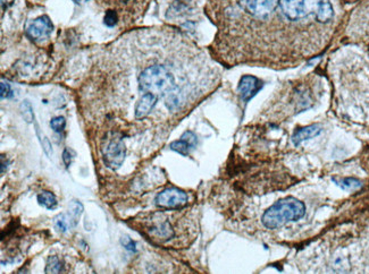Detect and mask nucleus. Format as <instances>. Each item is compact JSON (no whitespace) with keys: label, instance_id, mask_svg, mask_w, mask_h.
Wrapping results in <instances>:
<instances>
[{"label":"nucleus","instance_id":"obj_21","mask_svg":"<svg viewBox=\"0 0 369 274\" xmlns=\"http://www.w3.org/2000/svg\"><path fill=\"white\" fill-rule=\"evenodd\" d=\"M22 111H23V116H24L25 120H27L28 122H32V120H33V112H32V109H31V106H30V104L28 106V108L25 109V110L22 109Z\"/></svg>","mask_w":369,"mask_h":274},{"label":"nucleus","instance_id":"obj_7","mask_svg":"<svg viewBox=\"0 0 369 274\" xmlns=\"http://www.w3.org/2000/svg\"><path fill=\"white\" fill-rule=\"evenodd\" d=\"M263 88V82L259 80L255 76L246 75L243 76L241 80H240L238 91L240 93V96L243 101H249L254 98L257 93L260 91Z\"/></svg>","mask_w":369,"mask_h":274},{"label":"nucleus","instance_id":"obj_8","mask_svg":"<svg viewBox=\"0 0 369 274\" xmlns=\"http://www.w3.org/2000/svg\"><path fill=\"white\" fill-rule=\"evenodd\" d=\"M149 234H151V238L154 240L166 242L174 237V229L168 220H161L151 226Z\"/></svg>","mask_w":369,"mask_h":274},{"label":"nucleus","instance_id":"obj_9","mask_svg":"<svg viewBox=\"0 0 369 274\" xmlns=\"http://www.w3.org/2000/svg\"><path fill=\"white\" fill-rule=\"evenodd\" d=\"M197 142V136L192 132H187L182 135L181 140L170 144V148L182 156H188L189 152L196 148Z\"/></svg>","mask_w":369,"mask_h":274},{"label":"nucleus","instance_id":"obj_20","mask_svg":"<svg viewBox=\"0 0 369 274\" xmlns=\"http://www.w3.org/2000/svg\"><path fill=\"white\" fill-rule=\"evenodd\" d=\"M122 242H123V246L125 248H127L128 250L135 252V242H133L131 238L125 237V239H122Z\"/></svg>","mask_w":369,"mask_h":274},{"label":"nucleus","instance_id":"obj_17","mask_svg":"<svg viewBox=\"0 0 369 274\" xmlns=\"http://www.w3.org/2000/svg\"><path fill=\"white\" fill-rule=\"evenodd\" d=\"M65 125H66V120H65V118H63V117H56L54 119H51V122H50L51 128H53V130L57 132H61L64 128H65Z\"/></svg>","mask_w":369,"mask_h":274},{"label":"nucleus","instance_id":"obj_12","mask_svg":"<svg viewBox=\"0 0 369 274\" xmlns=\"http://www.w3.org/2000/svg\"><path fill=\"white\" fill-rule=\"evenodd\" d=\"M38 202L42 206L47 208L48 210H54L56 206H57V200H56V196L50 192H42L40 194L38 195Z\"/></svg>","mask_w":369,"mask_h":274},{"label":"nucleus","instance_id":"obj_14","mask_svg":"<svg viewBox=\"0 0 369 274\" xmlns=\"http://www.w3.org/2000/svg\"><path fill=\"white\" fill-rule=\"evenodd\" d=\"M336 185L340 186L342 190H358L362 186V182L360 180H357L354 178H344V179H340V180H336Z\"/></svg>","mask_w":369,"mask_h":274},{"label":"nucleus","instance_id":"obj_6","mask_svg":"<svg viewBox=\"0 0 369 274\" xmlns=\"http://www.w3.org/2000/svg\"><path fill=\"white\" fill-rule=\"evenodd\" d=\"M54 26L53 23L48 16H41L34 20L33 22L29 25L27 30L28 36L33 38L34 41H40L42 38H48L51 32H53Z\"/></svg>","mask_w":369,"mask_h":274},{"label":"nucleus","instance_id":"obj_22","mask_svg":"<svg viewBox=\"0 0 369 274\" xmlns=\"http://www.w3.org/2000/svg\"><path fill=\"white\" fill-rule=\"evenodd\" d=\"M63 160H64V164H66V166H68L71 164L72 156H71V153H70V151H68V150H65V151H64V153H63Z\"/></svg>","mask_w":369,"mask_h":274},{"label":"nucleus","instance_id":"obj_4","mask_svg":"<svg viewBox=\"0 0 369 274\" xmlns=\"http://www.w3.org/2000/svg\"><path fill=\"white\" fill-rule=\"evenodd\" d=\"M102 156L107 166L110 169H118L125 159V145L121 135L115 134L107 140L102 148Z\"/></svg>","mask_w":369,"mask_h":274},{"label":"nucleus","instance_id":"obj_23","mask_svg":"<svg viewBox=\"0 0 369 274\" xmlns=\"http://www.w3.org/2000/svg\"><path fill=\"white\" fill-rule=\"evenodd\" d=\"M73 2H76V4H82L84 2H87V0H73Z\"/></svg>","mask_w":369,"mask_h":274},{"label":"nucleus","instance_id":"obj_1","mask_svg":"<svg viewBox=\"0 0 369 274\" xmlns=\"http://www.w3.org/2000/svg\"><path fill=\"white\" fill-rule=\"evenodd\" d=\"M135 86L139 98L153 94L164 100V104L170 114H176L188 102V91L176 82V77L169 65L160 62L142 64L135 74Z\"/></svg>","mask_w":369,"mask_h":274},{"label":"nucleus","instance_id":"obj_13","mask_svg":"<svg viewBox=\"0 0 369 274\" xmlns=\"http://www.w3.org/2000/svg\"><path fill=\"white\" fill-rule=\"evenodd\" d=\"M45 271L46 273H61L64 271V264L57 256H50Z\"/></svg>","mask_w":369,"mask_h":274},{"label":"nucleus","instance_id":"obj_5","mask_svg":"<svg viewBox=\"0 0 369 274\" xmlns=\"http://www.w3.org/2000/svg\"><path fill=\"white\" fill-rule=\"evenodd\" d=\"M188 194L177 188H167L157 195L156 205L162 208H176L187 205Z\"/></svg>","mask_w":369,"mask_h":274},{"label":"nucleus","instance_id":"obj_15","mask_svg":"<svg viewBox=\"0 0 369 274\" xmlns=\"http://www.w3.org/2000/svg\"><path fill=\"white\" fill-rule=\"evenodd\" d=\"M82 212H83L82 204H81L80 202H77V200H73V202H71L70 208H68V213L71 214V216L73 218V219L77 221L80 214Z\"/></svg>","mask_w":369,"mask_h":274},{"label":"nucleus","instance_id":"obj_18","mask_svg":"<svg viewBox=\"0 0 369 274\" xmlns=\"http://www.w3.org/2000/svg\"><path fill=\"white\" fill-rule=\"evenodd\" d=\"M41 144H42V148H44L45 153L48 156H50L51 154H53V146H51L50 140L48 138H47V137H45L44 140H42V142H41Z\"/></svg>","mask_w":369,"mask_h":274},{"label":"nucleus","instance_id":"obj_19","mask_svg":"<svg viewBox=\"0 0 369 274\" xmlns=\"http://www.w3.org/2000/svg\"><path fill=\"white\" fill-rule=\"evenodd\" d=\"M12 90L11 86L5 82H2V98L5 99V98H11L12 96Z\"/></svg>","mask_w":369,"mask_h":274},{"label":"nucleus","instance_id":"obj_3","mask_svg":"<svg viewBox=\"0 0 369 274\" xmlns=\"http://www.w3.org/2000/svg\"><path fill=\"white\" fill-rule=\"evenodd\" d=\"M106 10H114L118 14L119 20H134L144 12L149 0H94Z\"/></svg>","mask_w":369,"mask_h":274},{"label":"nucleus","instance_id":"obj_10","mask_svg":"<svg viewBox=\"0 0 369 274\" xmlns=\"http://www.w3.org/2000/svg\"><path fill=\"white\" fill-rule=\"evenodd\" d=\"M321 132V127L317 126V125H312V126H308V127H303L300 128L297 132H294V135L292 137V140L294 144H300L304 142V140L314 138V137L318 136Z\"/></svg>","mask_w":369,"mask_h":274},{"label":"nucleus","instance_id":"obj_2","mask_svg":"<svg viewBox=\"0 0 369 274\" xmlns=\"http://www.w3.org/2000/svg\"><path fill=\"white\" fill-rule=\"evenodd\" d=\"M306 213L304 204L297 198H286L280 200L264 213L261 222L268 229H276L287 222L298 221Z\"/></svg>","mask_w":369,"mask_h":274},{"label":"nucleus","instance_id":"obj_16","mask_svg":"<svg viewBox=\"0 0 369 274\" xmlns=\"http://www.w3.org/2000/svg\"><path fill=\"white\" fill-rule=\"evenodd\" d=\"M119 20V16L116 12L114 10H106V15H105V20L104 22L108 28H113L115 26L116 24L118 23Z\"/></svg>","mask_w":369,"mask_h":274},{"label":"nucleus","instance_id":"obj_11","mask_svg":"<svg viewBox=\"0 0 369 274\" xmlns=\"http://www.w3.org/2000/svg\"><path fill=\"white\" fill-rule=\"evenodd\" d=\"M76 222L77 221L73 219L70 213H68V216H66L65 214H62V216H58L54 220L55 228L57 229V231H59V232H66V231L70 229L71 226L76 224Z\"/></svg>","mask_w":369,"mask_h":274}]
</instances>
